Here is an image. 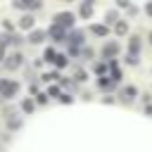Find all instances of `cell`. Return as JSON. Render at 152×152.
Wrapping results in <instances>:
<instances>
[{
    "label": "cell",
    "instance_id": "1",
    "mask_svg": "<svg viewBox=\"0 0 152 152\" xmlns=\"http://www.w3.org/2000/svg\"><path fill=\"white\" fill-rule=\"evenodd\" d=\"M17 90H19V86H17L14 81H0V93H2L5 97H12Z\"/></svg>",
    "mask_w": 152,
    "mask_h": 152
},
{
    "label": "cell",
    "instance_id": "6",
    "mask_svg": "<svg viewBox=\"0 0 152 152\" xmlns=\"http://www.w3.org/2000/svg\"><path fill=\"white\" fill-rule=\"evenodd\" d=\"M124 93H126V100H131V97H135V88H126Z\"/></svg>",
    "mask_w": 152,
    "mask_h": 152
},
{
    "label": "cell",
    "instance_id": "10",
    "mask_svg": "<svg viewBox=\"0 0 152 152\" xmlns=\"http://www.w3.org/2000/svg\"><path fill=\"white\" fill-rule=\"evenodd\" d=\"M147 12H150V14H152V5H147Z\"/></svg>",
    "mask_w": 152,
    "mask_h": 152
},
{
    "label": "cell",
    "instance_id": "3",
    "mask_svg": "<svg viewBox=\"0 0 152 152\" xmlns=\"http://www.w3.org/2000/svg\"><path fill=\"white\" fill-rule=\"evenodd\" d=\"M116 52H119V45L116 43H107L104 45V55H116Z\"/></svg>",
    "mask_w": 152,
    "mask_h": 152
},
{
    "label": "cell",
    "instance_id": "7",
    "mask_svg": "<svg viewBox=\"0 0 152 152\" xmlns=\"http://www.w3.org/2000/svg\"><path fill=\"white\" fill-rule=\"evenodd\" d=\"M31 24H33L31 17H24V19H21V26H31Z\"/></svg>",
    "mask_w": 152,
    "mask_h": 152
},
{
    "label": "cell",
    "instance_id": "12",
    "mask_svg": "<svg viewBox=\"0 0 152 152\" xmlns=\"http://www.w3.org/2000/svg\"><path fill=\"white\" fill-rule=\"evenodd\" d=\"M150 38H152V36H150Z\"/></svg>",
    "mask_w": 152,
    "mask_h": 152
},
{
    "label": "cell",
    "instance_id": "11",
    "mask_svg": "<svg viewBox=\"0 0 152 152\" xmlns=\"http://www.w3.org/2000/svg\"><path fill=\"white\" fill-rule=\"evenodd\" d=\"M2 55H5V50H2V48H0V59H2Z\"/></svg>",
    "mask_w": 152,
    "mask_h": 152
},
{
    "label": "cell",
    "instance_id": "9",
    "mask_svg": "<svg viewBox=\"0 0 152 152\" xmlns=\"http://www.w3.org/2000/svg\"><path fill=\"white\" fill-rule=\"evenodd\" d=\"M81 12H83V14H90V5H88V2H86V5H83V7H81Z\"/></svg>",
    "mask_w": 152,
    "mask_h": 152
},
{
    "label": "cell",
    "instance_id": "4",
    "mask_svg": "<svg viewBox=\"0 0 152 152\" xmlns=\"http://www.w3.org/2000/svg\"><path fill=\"white\" fill-rule=\"evenodd\" d=\"M43 36H45L43 31H33V33H31V43H40V40H43Z\"/></svg>",
    "mask_w": 152,
    "mask_h": 152
},
{
    "label": "cell",
    "instance_id": "8",
    "mask_svg": "<svg viewBox=\"0 0 152 152\" xmlns=\"http://www.w3.org/2000/svg\"><path fill=\"white\" fill-rule=\"evenodd\" d=\"M93 31H95V33H100V36H102V33H107V28H104V26H93Z\"/></svg>",
    "mask_w": 152,
    "mask_h": 152
},
{
    "label": "cell",
    "instance_id": "5",
    "mask_svg": "<svg viewBox=\"0 0 152 152\" xmlns=\"http://www.w3.org/2000/svg\"><path fill=\"white\" fill-rule=\"evenodd\" d=\"M17 64H21V55H12V59L7 62V66H17Z\"/></svg>",
    "mask_w": 152,
    "mask_h": 152
},
{
    "label": "cell",
    "instance_id": "2",
    "mask_svg": "<svg viewBox=\"0 0 152 152\" xmlns=\"http://www.w3.org/2000/svg\"><path fill=\"white\" fill-rule=\"evenodd\" d=\"M55 24H57L59 28H62V26H71V24H74V17H71V14H66V12H62V14H57V17H55Z\"/></svg>",
    "mask_w": 152,
    "mask_h": 152
}]
</instances>
